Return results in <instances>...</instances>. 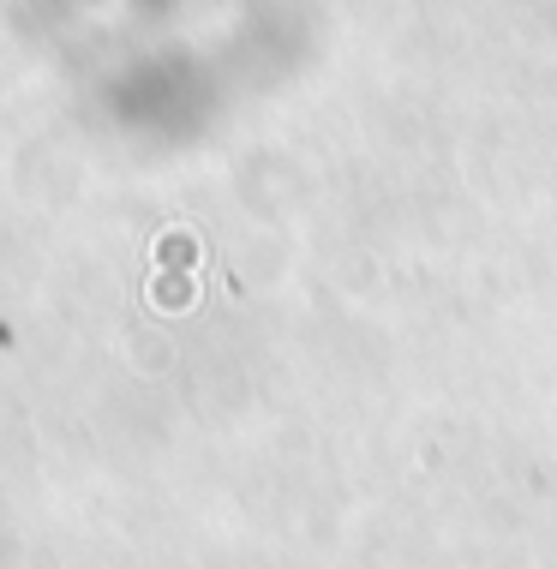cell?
<instances>
[{
	"instance_id": "cell-1",
	"label": "cell",
	"mask_w": 557,
	"mask_h": 569,
	"mask_svg": "<svg viewBox=\"0 0 557 569\" xmlns=\"http://www.w3.org/2000/svg\"><path fill=\"white\" fill-rule=\"evenodd\" d=\"M150 258H156L162 270H174V276H186V270L198 264V240H192L186 228H162V234H156V246H150Z\"/></svg>"
},
{
	"instance_id": "cell-2",
	"label": "cell",
	"mask_w": 557,
	"mask_h": 569,
	"mask_svg": "<svg viewBox=\"0 0 557 569\" xmlns=\"http://www.w3.org/2000/svg\"><path fill=\"white\" fill-rule=\"evenodd\" d=\"M192 300H198V282H192V276H180V282L162 276V282L150 288V306H156V312H168V306H192Z\"/></svg>"
}]
</instances>
